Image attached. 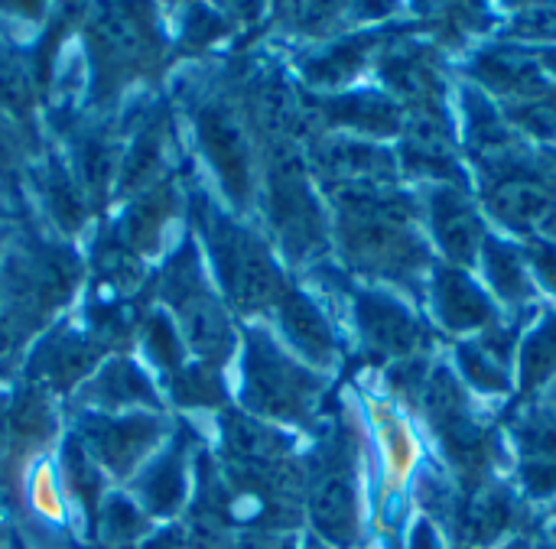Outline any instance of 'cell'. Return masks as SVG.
I'll return each instance as SVG.
<instances>
[{
	"label": "cell",
	"instance_id": "6da1fadb",
	"mask_svg": "<svg viewBox=\"0 0 556 549\" xmlns=\"http://www.w3.org/2000/svg\"><path fill=\"white\" fill-rule=\"evenodd\" d=\"M342 244L349 264L384 277H407L427 264V251L407 231L404 212L368 189L342 195Z\"/></svg>",
	"mask_w": 556,
	"mask_h": 549
},
{
	"label": "cell",
	"instance_id": "7a4b0ae2",
	"mask_svg": "<svg viewBox=\"0 0 556 549\" xmlns=\"http://www.w3.org/2000/svg\"><path fill=\"white\" fill-rule=\"evenodd\" d=\"M323 381L293 365L267 335H251L244 358V400L270 420H306Z\"/></svg>",
	"mask_w": 556,
	"mask_h": 549
},
{
	"label": "cell",
	"instance_id": "3957f363",
	"mask_svg": "<svg viewBox=\"0 0 556 549\" xmlns=\"http://www.w3.org/2000/svg\"><path fill=\"white\" fill-rule=\"evenodd\" d=\"M205 238L212 244L215 270H218L228 296L241 309H264L270 303H280V296H283L280 273L274 267L267 247L251 231L212 215V218H205Z\"/></svg>",
	"mask_w": 556,
	"mask_h": 549
},
{
	"label": "cell",
	"instance_id": "277c9868",
	"mask_svg": "<svg viewBox=\"0 0 556 549\" xmlns=\"http://www.w3.org/2000/svg\"><path fill=\"white\" fill-rule=\"evenodd\" d=\"M270 221L293 257H306L323 244V215L296 156H280L270 169Z\"/></svg>",
	"mask_w": 556,
	"mask_h": 549
},
{
	"label": "cell",
	"instance_id": "5b68a950",
	"mask_svg": "<svg viewBox=\"0 0 556 549\" xmlns=\"http://www.w3.org/2000/svg\"><path fill=\"white\" fill-rule=\"evenodd\" d=\"M309 521L316 534L336 549H352L358 540V495L345 456L332 452L319 465L309 488Z\"/></svg>",
	"mask_w": 556,
	"mask_h": 549
},
{
	"label": "cell",
	"instance_id": "8992f818",
	"mask_svg": "<svg viewBox=\"0 0 556 549\" xmlns=\"http://www.w3.org/2000/svg\"><path fill=\"white\" fill-rule=\"evenodd\" d=\"M355 312L365 342L384 358H407L424 342L420 322L388 293H362Z\"/></svg>",
	"mask_w": 556,
	"mask_h": 549
},
{
	"label": "cell",
	"instance_id": "52a82bcc",
	"mask_svg": "<svg viewBox=\"0 0 556 549\" xmlns=\"http://www.w3.org/2000/svg\"><path fill=\"white\" fill-rule=\"evenodd\" d=\"M430 221L440 247L453 264H476L485 244L482 221L472 208V202L459 189H433L430 195Z\"/></svg>",
	"mask_w": 556,
	"mask_h": 549
},
{
	"label": "cell",
	"instance_id": "ba28073f",
	"mask_svg": "<svg viewBox=\"0 0 556 549\" xmlns=\"http://www.w3.org/2000/svg\"><path fill=\"white\" fill-rule=\"evenodd\" d=\"M199 137L205 146L208 163L215 166L218 179L225 182V189L235 199H244L251 189V166H248V143L241 127L235 124L231 114H225L222 107H208L199 117Z\"/></svg>",
	"mask_w": 556,
	"mask_h": 549
},
{
	"label": "cell",
	"instance_id": "9c48e42d",
	"mask_svg": "<svg viewBox=\"0 0 556 549\" xmlns=\"http://www.w3.org/2000/svg\"><path fill=\"white\" fill-rule=\"evenodd\" d=\"M160 426L153 420H85V439L114 475H127L153 446Z\"/></svg>",
	"mask_w": 556,
	"mask_h": 549
},
{
	"label": "cell",
	"instance_id": "30bf717a",
	"mask_svg": "<svg viewBox=\"0 0 556 549\" xmlns=\"http://www.w3.org/2000/svg\"><path fill=\"white\" fill-rule=\"evenodd\" d=\"M433 309L453 332H472L495 322V306L463 270H440L433 283Z\"/></svg>",
	"mask_w": 556,
	"mask_h": 549
},
{
	"label": "cell",
	"instance_id": "8fae6325",
	"mask_svg": "<svg viewBox=\"0 0 556 549\" xmlns=\"http://www.w3.org/2000/svg\"><path fill=\"white\" fill-rule=\"evenodd\" d=\"M554 192L541 179H531L525 173H515V176L502 179L489 192L492 215H498V221H505L515 231H531L534 225L547 221L554 215Z\"/></svg>",
	"mask_w": 556,
	"mask_h": 549
},
{
	"label": "cell",
	"instance_id": "7c38bea8",
	"mask_svg": "<svg viewBox=\"0 0 556 549\" xmlns=\"http://www.w3.org/2000/svg\"><path fill=\"white\" fill-rule=\"evenodd\" d=\"M280 325L287 332V339L293 342L296 352H303L313 365L326 368L336 358V339L332 329L326 322V316L319 312V306L313 299H306L296 290H283L280 296Z\"/></svg>",
	"mask_w": 556,
	"mask_h": 549
},
{
	"label": "cell",
	"instance_id": "4fadbf2b",
	"mask_svg": "<svg viewBox=\"0 0 556 549\" xmlns=\"http://www.w3.org/2000/svg\"><path fill=\"white\" fill-rule=\"evenodd\" d=\"M94 358L98 352L91 342L75 332H55L46 345H39L29 371L46 387H68L94 365Z\"/></svg>",
	"mask_w": 556,
	"mask_h": 549
},
{
	"label": "cell",
	"instance_id": "5bb4252c",
	"mask_svg": "<svg viewBox=\"0 0 556 549\" xmlns=\"http://www.w3.org/2000/svg\"><path fill=\"white\" fill-rule=\"evenodd\" d=\"M472 75L511 98H528V101H541L547 94V81L538 72L534 59L515 55V52H485L479 55V62L472 65Z\"/></svg>",
	"mask_w": 556,
	"mask_h": 549
},
{
	"label": "cell",
	"instance_id": "9a60e30c",
	"mask_svg": "<svg viewBox=\"0 0 556 549\" xmlns=\"http://www.w3.org/2000/svg\"><path fill=\"white\" fill-rule=\"evenodd\" d=\"M326 114H329V120L352 127L358 133H371V137H388V133H397L404 127L397 104L388 101L384 94H375V91L332 98L326 104Z\"/></svg>",
	"mask_w": 556,
	"mask_h": 549
},
{
	"label": "cell",
	"instance_id": "2e32d148",
	"mask_svg": "<svg viewBox=\"0 0 556 549\" xmlns=\"http://www.w3.org/2000/svg\"><path fill=\"white\" fill-rule=\"evenodd\" d=\"M407 159H410V166L420 169V173L459 179L453 140H450V130H446L440 111H424V114L414 120L410 137H407Z\"/></svg>",
	"mask_w": 556,
	"mask_h": 549
},
{
	"label": "cell",
	"instance_id": "e0dca14e",
	"mask_svg": "<svg viewBox=\"0 0 556 549\" xmlns=\"http://www.w3.org/2000/svg\"><path fill=\"white\" fill-rule=\"evenodd\" d=\"M323 166L342 179H381L391 176L394 159L388 150H381L378 143H365V140H336L326 146L323 153Z\"/></svg>",
	"mask_w": 556,
	"mask_h": 549
},
{
	"label": "cell",
	"instance_id": "ac0fdd59",
	"mask_svg": "<svg viewBox=\"0 0 556 549\" xmlns=\"http://www.w3.org/2000/svg\"><path fill=\"white\" fill-rule=\"evenodd\" d=\"M91 400L108 404V407H124V404H153V387L143 378V371L130 361H111L94 384L88 387Z\"/></svg>",
	"mask_w": 556,
	"mask_h": 549
},
{
	"label": "cell",
	"instance_id": "d6986e66",
	"mask_svg": "<svg viewBox=\"0 0 556 549\" xmlns=\"http://www.w3.org/2000/svg\"><path fill=\"white\" fill-rule=\"evenodd\" d=\"M479 257H482L485 273H489V280H492V286H495L498 296H505L508 303H525L531 296V277H528L521 257L508 244L485 238Z\"/></svg>",
	"mask_w": 556,
	"mask_h": 549
},
{
	"label": "cell",
	"instance_id": "ffe728a7",
	"mask_svg": "<svg viewBox=\"0 0 556 549\" xmlns=\"http://www.w3.org/2000/svg\"><path fill=\"white\" fill-rule=\"evenodd\" d=\"M384 78L388 85L404 94L407 101H417L424 104L420 111H440L437 107V94H440V81L433 75V68L414 55H397L384 65Z\"/></svg>",
	"mask_w": 556,
	"mask_h": 549
},
{
	"label": "cell",
	"instance_id": "44dd1931",
	"mask_svg": "<svg viewBox=\"0 0 556 549\" xmlns=\"http://www.w3.org/2000/svg\"><path fill=\"white\" fill-rule=\"evenodd\" d=\"M140 501L153 514H173L182 505L186 478H182V462L179 456H163L143 478H140Z\"/></svg>",
	"mask_w": 556,
	"mask_h": 549
},
{
	"label": "cell",
	"instance_id": "7402d4cb",
	"mask_svg": "<svg viewBox=\"0 0 556 549\" xmlns=\"http://www.w3.org/2000/svg\"><path fill=\"white\" fill-rule=\"evenodd\" d=\"M511 524V501L502 491H482L466 511V534L476 547L495 544Z\"/></svg>",
	"mask_w": 556,
	"mask_h": 549
},
{
	"label": "cell",
	"instance_id": "603a6c76",
	"mask_svg": "<svg viewBox=\"0 0 556 549\" xmlns=\"http://www.w3.org/2000/svg\"><path fill=\"white\" fill-rule=\"evenodd\" d=\"M556 371V316L538 325L521 348V387L534 391Z\"/></svg>",
	"mask_w": 556,
	"mask_h": 549
},
{
	"label": "cell",
	"instance_id": "cb8c5ba5",
	"mask_svg": "<svg viewBox=\"0 0 556 549\" xmlns=\"http://www.w3.org/2000/svg\"><path fill=\"white\" fill-rule=\"evenodd\" d=\"M169 212V195L166 189H153L150 195H143L124 218V238L134 247H150V241H156L160 225Z\"/></svg>",
	"mask_w": 556,
	"mask_h": 549
},
{
	"label": "cell",
	"instance_id": "d4e9b609",
	"mask_svg": "<svg viewBox=\"0 0 556 549\" xmlns=\"http://www.w3.org/2000/svg\"><path fill=\"white\" fill-rule=\"evenodd\" d=\"M368 46H371V39H355V42H342V46L329 49L326 55H319L316 62L306 65L309 81H316V85H339V81H345L362 65Z\"/></svg>",
	"mask_w": 556,
	"mask_h": 549
},
{
	"label": "cell",
	"instance_id": "484cf974",
	"mask_svg": "<svg viewBox=\"0 0 556 549\" xmlns=\"http://www.w3.org/2000/svg\"><path fill=\"white\" fill-rule=\"evenodd\" d=\"M459 365H463V374L485 394H502L508 391V378L502 371V361L495 355H489L482 345L469 342L459 348Z\"/></svg>",
	"mask_w": 556,
	"mask_h": 549
},
{
	"label": "cell",
	"instance_id": "4316f807",
	"mask_svg": "<svg viewBox=\"0 0 556 549\" xmlns=\"http://www.w3.org/2000/svg\"><path fill=\"white\" fill-rule=\"evenodd\" d=\"M518 443L525 449V462L556 459V420H551V417H531L518 430Z\"/></svg>",
	"mask_w": 556,
	"mask_h": 549
},
{
	"label": "cell",
	"instance_id": "83f0119b",
	"mask_svg": "<svg viewBox=\"0 0 556 549\" xmlns=\"http://www.w3.org/2000/svg\"><path fill=\"white\" fill-rule=\"evenodd\" d=\"M147 342H150V355H153L160 365H166V368L179 365V358H182V342H179L176 325H173L166 316H153V319H150V325H147Z\"/></svg>",
	"mask_w": 556,
	"mask_h": 549
},
{
	"label": "cell",
	"instance_id": "f1b7e54d",
	"mask_svg": "<svg viewBox=\"0 0 556 549\" xmlns=\"http://www.w3.org/2000/svg\"><path fill=\"white\" fill-rule=\"evenodd\" d=\"M176 394H179V400H186V404H212V400H218V394H222V381L215 378V371L189 368V371H179V378H176Z\"/></svg>",
	"mask_w": 556,
	"mask_h": 549
},
{
	"label": "cell",
	"instance_id": "f546056e",
	"mask_svg": "<svg viewBox=\"0 0 556 549\" xmlns=\"http://www.w3.org/2000/svg\"><path fill=\"white\" fill-rule=\"evenodd\" d=\"M101 524H104V534L114 537V540H130L143 527L137 508L127 498H108L104 511H101Z\"/></svg>",
	"mask_w": 556,
	"mask_h": 549
},
{
	"label": "cell",
	"instance_id": "4dcf8cb0",
	"mask_svg": "<svg viewBox=\"0 0 556 549\" xmlns=\"http://www.w3.org/2000/svg\"><path fill=\"white\" fill-rule=\"evenodd\" d=\"M0 101L13 111L29 104V81H26L23 68L13 65L10 59H0Z\"/></svg>",
	"mask_w": 556,
	"mask_h": 549
},
{
	"label": "cell",
	"instance_id": "1f68e13d",
	"mask_svg": "<svg viewBox=\"0 0 556 549\" xmlns=\"http://www.w3.org/2000/svg\"><path fill=\"white\" fill-rule=\"evenodd\" d=\"M521 478H525V485H528V491L534 498H551V495H556V459L525 462Z\"/></svg>",
	"mask_w": 556,
	"mask_h": 549
},
{
	"label": "cell",
	"instance_id": "d6a6232c",
	"mask_svg": "<svg viewBox=\"0 0 556 549\" xmlns=\"http://www.w3.org/2000/svg\"><path fill=\"white\" fill-rule=\"evenodd\" d=\"M515 120L538 133V137H551L556 130V104H544V101H534L528 107H515Z\"/></svg>",
	"mask_w": 556,
	"mask_h": 549
},
{
	"label": "cell",
	"instance_id": "836d02e7",
	"mask_svg": "<svg viewBox=\"0 0 556 549\" xmlns=\"http://www.w3.org/2000/svg\"><path fill=\"white\" fill-rule=\"evenodd\" d=\"M528 251H531V260H534L538 277L556 293V247L551 241H531Z\"/></svg>",
	"mask_w": 556,
	"mask_h": 549
},
{
	"label": "cell",
	"instance_id": "e575fe53",
	"mask_svg": "<svg viewBox=\"0 0 556 549\" xmlns=\"http://www.w3.org/2000/svg\"><path fill=\"white\" fill-rule=\"evenodd\" d=\"M518 29L525 36H556V10H534V13H525Z\"/></svg>",
	"mask_w": 556,
	"mask_h": 549
},
{
	"label": "cell",
	"instance_id": "d590c367",
	"mask_svg": "<svg viewBox=\"0 0 556 549\" xmlns=\"http://www.w3.org/2000/svg\"><path fill=\"white\" fill-rule=\"evenodd\" d=\"M407 549H443L440 547V537L430 524H417L410 540H407Z\"/></svg>",
	"mask_w": 556,
	"mask_h": 549
},
{
	"label": "cell",
	"instance_id": "8d00e7d4",
	"mask_svg": "<svg viewBox=\"0 0 556 549\" xmlns=\"http://www.w3.org/2000/svg\"><path fill=\"white\" fill-rule=\"evenodd\" d=\"M238 549H293L287 540H277V537H248Z\"/></svg>",
	"mask_w": 556,
	"mask_h": 549
},
{
	"label": "cell",
	"instance_id": "74e56055",
	"mask_svg": "<svg viewBox=\"0 0 556 549\" xmlns=\"http://www.w3.org/2000/svg\"><path fill=\"white\" fill-rule=\"evenodd\" d=\"M0 436H3V420H0Z\"/></svg>",
	"mask_w": 556,
	"mask_h": 549
}]
</instances>
